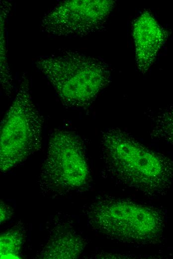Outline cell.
Here are the masks:
<instances>
[{
	"mask_svg": "<svg viewBox=\"0 0 173 259\" xmlns=\"http://www.w3.org/2000/svg\"><path fill=\"white\" fill-rule=\"evenodd\" d=\"M86 216L89 225L98 232L136 245L158 241L164 227V217L158 208L114 197L96 200L88 207Z\"/></svg>",
	"mask_w": 173,
	"mask_h": 259,
	"instance_id": "cell-2",
	"label": "cell"
},
{
	"mask_svg": "<svg viewBox=\"0 0 173 259\" xmlns=\"http://www.w3.org/2000/svg\"><path fill=\"white\" fill-rule=\"evenodd\" d=\"M24 234L20 230L10 229L0 235V259H18Z\"/></svg>",
	"mask_w": 173,
	"mask_h": 259,
	"instance_id": "cell-10",
	"label": "cell"
},
{
	"mask_svg": "<svg viewBox=\"0 0 173 259\" xmlns=\"http://www.w3.org/2000/svg\"><path fill=\"white\" fill-rule=\"evenodd\" d=\"M101 147L105 168L119 184L148 197L162 195L173 185V160L126 131L105 130Z\"/></svg>",
	"mask_w": 173,
	"mask_h": 259,
	"instance_id": "cell-1",
	"label": "cell"
},
{
	"mask_svg": "<svg viewBox=\"0 0 173 259\" xmlns=\"http://www.w3.org/2000/svg\"><path fill=\"white\" fill-rule=\"evenodd\" d=\"M36 66L52 84L63 104L87 107L110 82L106 64L93 57L66 51L40 59Z\"/></svg>",
	"mask_w": 173,
	"mask_h": 259,
	"instance_id": "cell-3",
	"label": "cell"
},
{
	"mask_svg": "<svg viewBox=\"0 0 173 259\" xmlns=\"http://www.w3.org/2000/svg\"><path fill=\"white\" fill-rule=\"evenodd\" d=\"M151 122V136L173 146V109L159 113Z\"/></svg>",
	"mask_w": 173,
	"mask_h": 259,
	"instance_id": "cell-9",
	"label": "cell"
},
{
	"mask_svg": "<svg viewBox=\"0 0 173 259\" xmlns=\"http://www.w3.org/2000/svg\"><path fill=\"white\" fill-rule=\"evenodd\" d=\"M89 174L80 136L69 130H55L50 136L40 172L42 184L51 189L67 192L86 185Z\"/></svg>",
	"mask_w": 173,
	"mask_h": 259,
	"instance_id": "cell-5",
	"label": "cell"
},
{
	"mask_svg": "<svg viewBox=\"0 0 173 259\" xmlns=\"http://www.w3.org/2000/svg\"><path fill=\"white\" fill-rule=\"evenodd\" d=\"M114 3L105 0L65 1L44 16L41 26L56 35H85L102 26Z\"/></svg>",
	"mask_w": 173,
	"mask_h": 259,
	"instance_id": "cell-6",
	"label": "cell"
},
{
	"mask_svg": "<svg viewBox=\"0 0 173 259\" xmlns=\"http://www.w3.org/2000/svg\"><path fill=\"white\" fill-rule=\"evenodd\" d=\"M43 118L35 106L28 81L23 78L16 96L0 123V167L6 171L39 150Z\"/></svg>",
	"mask_w": 173,
	"mask_h": 259,
	"instance_id": "cell-4",
	"label": "cell"
},
{
	"mask_svg": "<svg viewBox=\"0 0 173 259\" xmlns=\"http://www.w3.org/2000/svg\"><path fill=\"white\" fill-rule=\"evenodd\" d=\"M6 206L3 205L1 202L0 205V222L5 220L7 218H8V216L10 212L6 211Z\"/></svg>",
	"mask_w": 173,
	"mask_h": 259,
	"instance_id": "cell-11",
	"label": "cell"
},
{
	"mask_svg": "<svg viewBox=\"0 0 173 259\" xmlns=\"http://www.w3.org/2000/svg\"><path fill=\"white\" fill-rule=\"evenodd\" d=\"M86 244L80 236L70 232L58 234L41 252L43 259H76L82 253Z\"/></svg>",
	"mask_w": 173,
	"mask_h": 259,
	"instance_id": "cell-8",
	"label": "cell"
},
{
	"mask_svg": "<svg viewBox=\"0 0 173 259\" xmlns=\"http://www.w3.org/2000/svg\"><path fill=\"white\" fill-rule=\"evenodd\" d=\"M133 35L137 64L139 70L145 73L153 62L160 47L162 33L152 15L145 11L136 20Z\"/></svg>",
	"mask_w": 173,
	"mask_h": 259,
	"instance_id": "cell-7",
	"label": "cell"
}]
</instances>
